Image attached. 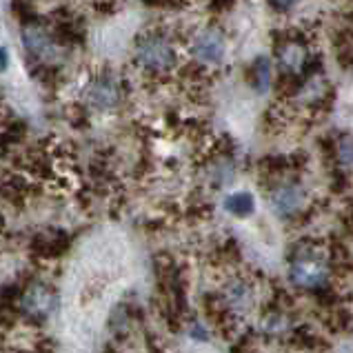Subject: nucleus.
Wrapping results in <instances>:
<instances>
[{
    "instance_id": "nucleus-1",
    "label": "nucleus",
    "mask_w": 353,
    "mask_h": 353,
    "mask_svg": "<svg viewBox=\"0 0 353 353\" xmlns=\"http://www.w3.org/2000/svg\"><path fill=\"white\" fill-rule=\"evenodd\" d=\"M331 274V258L327 256L325 247L316 245H300L291 254L289 280L291 285L307 291H318L327 287Z\"/></svg>"
},
{
    "instance_id": "nucleus-2",
    "label": "nucleus",
    "mask_w": 353,
    "mask_h": 353,
    "mask_svg": "<svg viewBox=\"0 0 353 353\" xmlns=\"http://www.w3.org/2000/svg\"><path fill=\"white\" fill-rule=\"evenodd\" d=\"M136 63L154 76H167L178 69L176 45L163 32H147L136 43Z\"/></svg>"
},
{
    "instance_id": "nucleus-3",
    "label": "nucleus",
    "mask_w": 353,
    "mask_h": 353,
    "mask_svg": "<svg viewBox=\"0 0 353 353\" xmlns=\"http://www.w3.org/2000/svg\"><path fill=\"white\" fill-rule=\"evenodd\" d=\"M189 54L196 65L216 67L227 56V38L216 25H205L189 38Z\"/></svg>"
},
{
    "instance_id": "nucleus-4",
    "label": "nucleus",
    "mask_w": 353,
    "mask_h": 353,
    "mask_svg": "<svg viewBox=\"0 0 353 353\" xmlns=\"http://www.w3.org/2000/svg\"><path fill=\"white\" fill-rule=\"evenodd\" d=\"M269 205L280 218H294L305 211L307 205V189L300 183H280L269 191Z\"/></svg>"
},
{
    "instance_id": "nucleus-5",
    "label": "nucleus",
    "mask_w": 353,
    "mask_h": 353,
    "mask_svg": "<svg viewBox=\"0 0 353 353\" xmlns=\"http://www.w3.org/2000/svg\"><path fill=\"white\" fill-rule=\"evenodd\" d=\"M87 105L96 112H114L120 103V87L112 74H98L85 87Z\"/></svg>"
},
{
    "instance_id": "nucleus-6",
    "label": "nucleus",
    "mask_w": 353,
    "mask_h": 353,
    "mask_svg": "<svg viewBox=\"0 0 353 353\" xmlns=\"http://www.w3.org/2000/svg\"><path fill=\"white\" fill-rule=\"evenodd\" d=\"M218 302L223 305V309L227 311V316L231 320L240 318L254 309V287H251V282L242 280V278L229 280L223 289V294H220Z\"/></svg>"
},
{
    "instance_id": "nucleus-7",
    "label": "nucleus",
    "mask_w": 353,
    "mask_h": 353,
    "mask_svg": "<svg viewBox=\"0 0 353 353\" xmlns=\"http://www.w3.org/2000/svg\"><path fill=\"white\" fill-rule=\"evenodd\" d=\"M16 300H18V309L29 318L49 316V314H52V309H54V302H56L52 291H49L45 285H38V282L29 285Z\"/></svg>"
},
{
    "instance_id": "nucleus-8",
    "label": "nucleus",
    "mask_w": 353,
    "mask_h": 353,
    "mask_svg": "<svg viewBox=\"0 0 353 353\" xmlns=\"http://www.w3.org/2000/svg\"><path fill=\"white\" fill-rule=\"evenodd\" d=\"M309 63V52L305 38L285 36V43L278 45V65L287 76L298 74Z\"/></svg>"
},
{
    "instance_id": "nucleus-9",
    "label": "nucleus",
    "mask_w": 353,
    "mask_h": 353,
    "mask_svg": "<svg viewBox=\"0 0 353 353\" xmlns=\"http://www.w3.org/2000/svg\"><path fill=\"white\" fill-rule=\"evenodd\" d=\"M23 45L29 54L38 60H54L56 58V40L47 29L38 27V23L27 25L23 29Z\"/></svg>"
},
{
    "instance_id": "nucleus-10",
    "label": "nucleus",
    "mask_w": 353,
    "mask_h": 353,
    "mask_svg": "<svg viewBox=\"0 0 353 353\" xmlns=\"http://www.w3.org/2000/svg\"><path fill=\"white\" fill-rule=\"evenodd\" d=\"M225 209L236 218H247L254 214L256 200L251 194H247V191H236V194H229L225 198Z\"/></svg>"
},
{
    "instance_id": "nucleus-11",
    "label": "nucleus",
    "mask_w": 353,
    "mask_h": 353,
    "mask_svg": "<svg viewBox=\"0 0 353 353\" xmlns=\"http://www.w3.org/2000/svg\"><path fill=\"white\" fill-rule=\"evenodd\" d=\"M271 74H274V67H271V60L267 56L254 60V65H251V83L260 94H265L271 87Z\"/></svg>"
},
{
    "instance_id": "nucleus-12",
    "label": "nucleus",
    "mask_w": 353,
    "mask_h": 353,
    "mask_svg": "<svg viewBox=\"0 0 353 353\" xmlns=\"http://www.w3.org/2000/svg\"><path fill=\"white\" fill-rule=\"evenodd\" d=\"M260 327L267 336H282L291 329V320H289V314H285L282 309H274V311H269V314H265Z\"/></svg>"
},
{
    "instance_id": "nucleus-13",
    "label": "nucleus",
    "mask_w": 353,
    "mask_h": 353,
    "mask_svg": "<svg viewBox=\"0 0 353 353\" xmlns=\"http://www.w3.org/2000/svg\"><path fill=\"white\" fill-rule=\"evenodd\" d=\"M336 160H338V165L349 167V163H351V143H349V138H342L336 143Z\"/></svg>"
},
{
    "instance_id": "nucleus-14",
    "label": "nucleus",
    "mask_w": 353,
    "mask_h": 353,
    "mask_svg": "<svg viewBox=\"0 0 353 353\" xmlns=\"http://www.w3.org/2000/svg\"><path fill=\"white\" fill-rule=\"evenodd\" d=\"M7 65H9V54L5 47H0V69H7Z\"/></svg>"
}]
</instances>
